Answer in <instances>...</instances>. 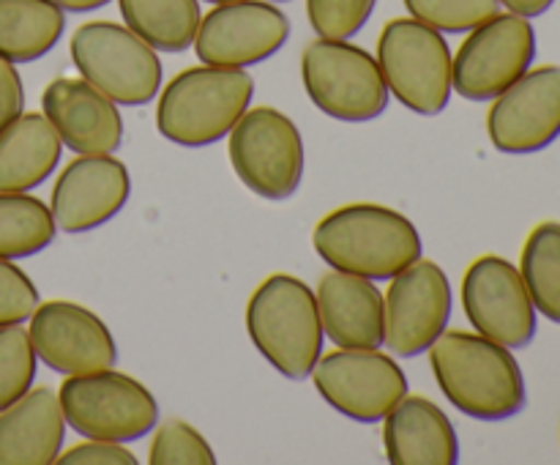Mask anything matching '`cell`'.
<instances>
[{"label": "cell", "instance_id": "obj_6", "mask_svg": "<svg viewBox=\"0 0 560 465\" xmlns=\"http://www.w3.org/2000/svg\"><path fill=\"white\" fill-rule=\"evenodd\" d=\"M377 66L388 93L419 115H438L452 102V47L435 27L397 16L377 38Z\"/></svg>", "mask_w": 560, "mask_h": 465}, {"label": "cell", "instance_id": "obj_9", "mask_svg": "<svg viewBox=\"0 0 560 465\" xmlns=\"http://www.w3.org/2000/svg\"><path fill=\"white\" fill-rule=\"evenodd\" d=\"M228 156L244 186L266 200H288L304 178V137L277 107H249L228 135Z\"/></svg>", "mask_w": 560, "mask_h": 465}, {"label": "cell", "instance_id": "obj_23", "mask_svg": "<svg viewBox=\"0 0 560 465\" xmlns=\"http://www.w3.org/2000/svg\"><path fill=\"white\" fill-rule=\"evenodd\" d=\"M66 31V11L55 0H0V58L33 63L52 53Z\"/></svg>", "mask_w": 560, "mask_h": 465}, {"label": "cell", "instance_id": "obj_5", "mask_svg": "<svg viewBox=\"0 0 560 465\" xmlns=\"http://www.w3.org/2000/svg\"><path fill=\"white\" fill-rule=\"evenodd\" d=\"M306 96L323 115L342 124H366L386 113L388 88L375 55L350 38H320L301 55Z\"/></svg>", "mask_w": 560, "mask_h": 465}, {"label": "cell", "instance_id": "obj_30", "mask_svg": "<svg viewBox=\"0 0 560 465\" xmlns=\"http://www.w3.org/2000/svg\"><path fill=\"white\" fill-rule=\"evenodd\" d=\"M377 0H306V16L320 38H353L375 11Z\"/></svg>", "mask_w": 560, "mask_h": 465}, {"label": "cell", "instance_id": "obj_7", "mask_svg": "<svg viewBox=\"0 0 560 465\" xmlns=\"http://www.w3.org/2000/svg\"><path fill=\"white\" fill-rule=\"evenodd\" d=\"M58 399L66 425L77 435L96 441H137L159 421V403L148 386L113 367L66 375Z\"/></svg>", "mask_w": 560, "mask_h": 465}, {"label": "cell", "instance_id": "obj_1", "mask_svg": "<svg viewBox=\"0 0 560 465\" xmlns=\"http://www.w3.org/2000/svg\"><path fill=\"white\" fill-rule=\"evenodd\" d=\"M430 367L443 397L479 421H506L528 403L514 350L479 332L446 328L430 345Z\"/></svg>", "mask_w": 560, "mask_h": 465}, {"label": "cell", "instance_id": "obj_15", "mask_svg": "<svg viewBox=\"0 0 560 465\" xmlns=\"http://www.w3.org/2000/svg\"><path fill=\"white\" fill-rule=\"evenodd\" d=\"M487 135L501 153L528 156L560 137V66H530L514 85L492 98Z\"/></svg>", "mask_w": 560, "mask_h": 465}, {"label": "cell", "instance_id": "obj_36", "mask_svg": "<svg viewBox=\"0 0 560 465\" xmlns=\"http://www.w3.org/2000/svg\"><path fill=\"white\" fill-rule=\"evenodd\" d=\"M211 5H219V3H233V0H208Z\"/></svg>", "mask_w": 560, "mask_h": 465}, {"label": "cell", "instance_id": "obj_16", "mask_svg": "<svg viewBox=\"0 0 560 465\" xmlns=\"http://www.w3.org/2000/svg\"><path fill=\"white\" fill-rule=\"evenodd\" d=\"M38 361L60 375L107 370L118 361V345L107 323L74 301H42L27 317Z\"/></svg>", "mask_w": 560, "mask_h": 465}, {"label": "cell", "instance_id": "obj_4", "mask_svg": "<svg viewBox=\"0 0 560 465\" xmlns=\"http://www.w3.org/2000/svg\"><path fill=\"white\" fill-rule=\"evenodd\" d=\"M246 332L262 359L290 381H304L323 356L315 290L293 274H271L246 304Z\"/></svg>", "mask_w": 560, "mask_h": 465}, {"label": "cell", "instance_id": "obj_37", "mask_svg": "<svg viewBox=\"0 0 560 465\" xmlns=\"http://www.w3.org/2000/svg\"><path fill=\"white\" fill-rule=\"evenodd\" d=\"M271 3H288V0H271Z\"/></svg>", "mask_w": 560, "mask_h": 465}, {"label": "cell", "instance_id": "obj_24", "mask_svg": "<svg viewBox=\"0 0 560 465\" xmlns=\"http://www.w3.org/2000/svg\"><path fill=\"white\" fill-rule=\"evenodd\" d=\"M126 27L156 53H184L195 44L200 0H118Z\"/></svg>", "mask_w": 560, "mask_h": 465}, {"label": "cell", "instance_id": "obj_21", "mask_svg": "<svg viewBox=\"0 0 560 465\" xmlns=\"http://www.w3.org/2000/svg\"><path fill=\"white\" fill-rule=\"evenodd\" d=\"M66 419L58 392L31 386L0 410V465H49L63 452Z\"/></svg>", "mask_w": 560, "mask_h": 465}, {"label": "cell", "instance_id": "obj_34", "mask_svg": "<svg viewBox=\"0 0 560 465\" xmlns=\"http://www.w3.org/2000/svg\"><path fill=\"white\" fill-rule=\"evenodd\" d=\"M498 3L506 11H512V14L525 16V20H536V16L547 14L556 5V0H498Z\"/></svg>", "mask_w": 560, "mask_h": 465}, {"label": "cell", "instance_id": "obj_3", "mask_svg": "<svg viewBox=\"0 0 560 465\" xmlns=\"http://www.w3.org/2000/svg\"><path fill=\"white\" fill-rule=\"evenodd\" d=\"M255 80L246 69L191 66L162 88L156 102V129L180 148H206L224 140L241 115L252 107Z\"/></svg>", "mask_w": 560, "mask_h": 465}, {"label": "cell", "instance_id": "obj_26", "mask_svg": "<svg viewBox=\"0 0 560 465\" xmlns=\"http://www.w3.org/2000/svg\"><path fill=\"white\" fill-rule=\"evenodd\" d=\"M520 274L536 312L560 326V222H541L525 239Z\"/></svg>", "mask_w": 560, "mask_h": 465}, {"label": "cell", "instance_id": "obj_10", "mask_svg": "<svg viewBox=\"0 0 560 465\" xmlns=\"http://www.w3.org/2000/svg\"><path fill=\"white\" fill-rule=\"evenodd\" d=\"M536 60V27L525 16H490L468 31L452 55V88L468 102H492L520 80Z\"/></svg>", "mask_w": 560, "mask_h": 465}, {"label": "cell", "instance_id": "obj_25", "mask_svg": "<svg viewBox=\"0 0 560 465\" xmlns=\"http://www.w3.org/2000/svg\"><path fill=\"white\" fill-rule=\"evenodd\" d=\"M58 235L52 211L27 191H0V257L22 260L47 249Z\"/></svg>", "mask_w": 560, "mask_h": 465}, {"label": "cell", "instance_id": "obj_20", "mask_svg": "<svg viewBox=\"0 0 560 465\" xmlns=\"http://www.w3.org/2000/svg\"><path fill=\"white\" fill-rule=\"evenodd\" d=\"M315 299L323 334L337 348H381L383 293L372 279L334 268L320 277Z\"/></svg>", "mask_w": 560, "mask_h": 465}, {"label": "cell", "instance_id": "obj_31", "mask_svg": "<svg viewBox=\"0 0 560 465\" xmlns=\"http://www.w3.org/2000/svg\"><path fill=\"white\" fill-rule=\"evenodd\" d=\"M38 306V288L14 260L0 257V326L27 321Z\"/></svg>", "mask_w": 560, "mask_h": 465}, {"label": "cell", "instance_id": "obj_35", "mask_svg": "<svg viewBox=\"0 0 560 465\" xmlns=\"http://www.w3.org/2000/svg\"><path fill=\"white\" fill-rule=\"evenodd\" d=\"M63 11H71V14H88V11H96L102 5L113 3V0H55Z\"/></svg>", "mask_w": 560, "mask_h": 465}, {"label": "cell", "instance_id": "obj_8", "mask_svg": "<svg viewBox=\"0 0 560 465\" xmlns=\"http://www.w3.org/2000/svg\"><path fill=\"white\" fill-rule=\"evenodd\" d=\"M69 55L82 80L124 107L153 102L162 88L164 71L156 49L118 22L80 25L69 42Z\"/></svg>", "mask_w": 560, "mask_h": 465}, {"label": "cell", "instance_id": "obj_13", "mask_svg": "<svg viewBox=\"0 0 560 465\" xmlns=\"http://www.w3.org/2000/svg\"><path fill=\"white\" fill-rule=\"evenodd\" d=\"M465 317L474 332L512 350L528 348L539 332V312L530 301L523 274L501 255H481L463 277Z\"/></svg>", "mask_w": 560, "mask_h": 465}, {"label": "cell", "instance_id": "obj_14", "mask_svg": "<svg viewBox=\"0 0 560 465\" xmlns=\"http://www.w3.org/2000/svg\"><path fill=\"white\" fill-rule=\"evenodd\" d=\"M288 38V14L271 0H233L202 14L195 53L208 66L246 69L273 58Z\"/></svg>", "mask_w": 560, "mask_h": 465}, {"label": "cell", "instance_id": "obj_33", "mask_svg": "<svg viewBox=\"0 0 560 465\" xmlns=\"http://www.w3.org/2000/svg\"><path fill=\"white\" fill-rule=\"evenodd\" d=\"M25 113V88L16 63L0 58V131Z\"/></svg>", "mask_w": 560, "mask_h": 465}, {"label": "cell", "instance_id": "obj_28", "mask_svg": "<svg viewBox=\"0 0 560 465\" xmlns=\"http://www.w3.org/2000/svg\"><path fill=\"white\" fill-rule=\"evenodd\" d=\"M148 463L151 465H213L211 443L202 438L197 427L184 419H170L156 427L153 441L148 446Z\"/></svg>", "mask_w": 560, "mask_h": 465}, {"label": "cell", "instance_id": "obj_17", "mask_svg": "<svg viewBox=\"0 0 560 465\" xmlns=\"http://www.w3.org/2000/svg\"><path fill=\"white\" fill-rule=\"evenodd\" d=\"M131 197V175L113 153H77L60 170L49 211L60 233L80 235L118 217Z\"/></svg>", "mask_w": 560, "mask_h": 465}, {"label": "cell", "instance_id": "obj_29", "mask_svg": "<svg viewBox=\"0 0 560 465\" xmlns=\"http://www.w3.org/2000/svg\"><path fill=\"white\" fill-rule=\"evenodd\" d=\"M410 16L441 33H468L501 11L498 0H402Z\"/></svg>", "mask_w": 560, "mask_h": 465}, {"label": "cell", "instance_id": "obj_32", "mask_svg": "<svg viewBox=\"0 0 560 465\" xmlns=\"http://www.w3.org/2000/svg\"><path fill=\"white\" fill-rule=\"evenodd\" d=\"M55 463L63 465H137V454L126 449V443L115 441H96V438H88L85 443H77V446L66 449L63 454H58Z\"/></svg>", "mask_w": 560, "mask_h": 465}, {"label": "cell", "instance_id": "obj_22", "mask_svg": "<svg viewBox=\"0 0 560 465\" xmlns=\"http://www.w3.org/2000/svg\"><path fill=\"white\" fill-rule=\"evenodd\" d=\"M63 140L44 113H22L0 131V191H31L60 164Z\"/></svg>", "mask_w": 560, "mask_h": 465}, {"label": "cell", "instance_id": "obj_18", "mask_svg": "<svg viewBox=\"0 0 560 465\" xmlns=\"http://www.w3.org/2000/svg\"><path fill=\"white\" fill-rule=\"evenodd\" d=\"M42 113L74 153H115L124 146L118 104L82 77H55L42 93Z\"/></svg>", "mask_w": 560, "mask_h": 465}, {"label": "cell", "instance_id": "obj_2", "mask_svg": "<svg viewBox=\"0 0 560 465\" xmlns=\"http://www.w3.org/2000/svg\"><path fill=\"white\" fill-rule=\"evenodd\" d=\"M312 246L331 268L372 282L397 277L421 257L419 228L397 208L377 202L334 208L315 224Z\"/></svg>", "mask_w": 560, "mask_h": 465}, {"label": "cell", "instance_id": "obj_27", "mask_svg": "<svg viewBox=\"0 0 560 465\" xmlns=\"http://www.w3.org/2000/svg\"><path fill=\"white\" fill-rule=\"evenodd\" d=\"M36 367L38 356L33 350L27 328H22V323L0 326V410L31 392L36 381Z\"/></svg>", "mask_w": 560, "mask_h": 465}, {"label": "cell", "instance_id": "obj_11", "mask_svg": "<svg viewBox=\"0 0 560 465\" xmlns=\"http://www.w3.org/2000/svg\"><path fill=\"white\" fill-rule=\"evenodd\" d=\"M310 377L337 414L361 425L383 421L408 394V375L381 348H337L323 353Z\"/></svg>", "mask_w": 560, "mask_h": 465}, {"label": "cell", "instance_id": "obj_19", "mask_svg": "<svg viewBox=\"0 0 560 465\" xmlns=\"http://www.w3.org/2000/svg\"><path fill=\"white\" fill-rule=\"evenodd\" d=\"M383 449L392 465L459 463V438L452 419L421 394H405L383 416Z\"/></svg>", "mask_w": 560, "mask_h": 465}, {"label": "cell", "instance_id": "obj_12", "mask_svg": "<svg viewBox=\"0 0 560 465\" xmlns=\"http://www.w3.org/2000/svg\"><path fill=\"white\" fill-rule=\"evenodd\" d=\"M452 282L438 263L419 257L383 293V345L399 359L430 350L452 321Z\"/></svg>", "mask_w": 560, "mask_h": 465}]
</instances>
